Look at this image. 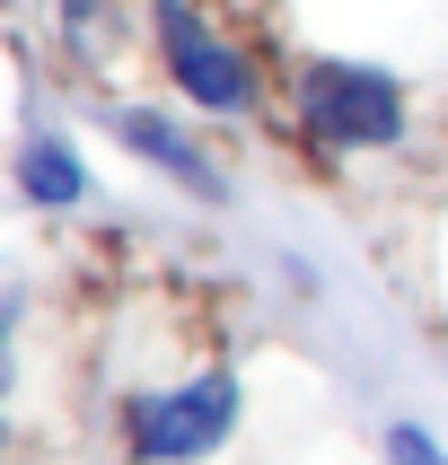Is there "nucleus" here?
I'll return each instance as SVG.
<instances>
[{
  "label": "nucleus",
  "instance_id": "nucleus-1",
  "mask_svg": "<svg viewBox=\"0 0 448 465\" xmlns=\"http://www.w3.org/2000/svg\"><path fill=\"white\" fill-rule=\"evenodd\" d=\"M299 132H308L316 150H404V132H413V97H404V79L378 71V62H343V53H316L308 71H299Z\"/></svg>",
  "mask_w": 448,
  "mask_h": 465
},
{
  "label": "nucleus",
  "instance_id": "nucleus-2",
  "mask_svg": "<svg viewBox=\"0 0 448 465\" xmlns=\"http://www.w3.org/2000/svg\"><path fill=\"white\" fill-rule=\"evenodd\" d=\"M237 369H194V378H176V387H150L132 395L124 413V440L141 465H203L220 457V448L237 440Z\"/></svg>",
  "mask_w": 448,
  "mask_h": 465
},
{
  "label": "nucleus",
  "instance_id": "nucleus-3",
  "mask_svg": "<svg viewBox=\"0 0 448 465\" xmlns=\"http://www.w3.org/2000/svg\"><path fill=\"white\" fill-rule=\"evenodd\" d=\"M150 45H158V71L176 79L184 105H203V114H246L255 105V62L194 0H150Z\"/></svg>",
  "mask_w": 448,
  "mask_h": 465
},
{
  "label": "nucleus",
  "instance_id": "nucleus-4",
  "mask_svg": "<svg viewBox=\"0 0 448 465\" xmlns=\"http://www.w3.org/2000/svg\"><path fill=\"white\" fill-rule=\"evenodd\" d=\"M105 132H114L141 167H158L176 193H194L203 211H229V167H220V158H211L203 141L176 124V114H158V105H114V114H105Z\"/></svg>",
  "mask_w": 448,
  "mask_h": 465
},
{
  "label": "nucleus",
  "instance_id": "nucleus-5",
  "mask_svg": "<svg viewBox=\"0 0 448 465\" xmlns=\"http://www.w3.org/2000/svg\"><path fill=\"white\" fill-rule=\"evenodd\" d=\"M9 184H18V203H35V211H79L88 203V158L71 150V132H26Z\"/></svg>",
  "mask_w": 448,
  "mask_h": 465
},
{
  "label": "nucleus",
  "instance_id": "nucleus-6",
  "mask_svg": "<svg viewBox=\"0 0 448 465\" xmlns=\"http://www.w3.org/2000/svg\"><path fill=\"white\" fill-rule=\"evenodd\" d=\"M387 465H448V448L422 421H387Z\"/></svg>",
  "mask_w": 448,
  "mask_h": 465
},
{
  "label": "nucleus",
  "instance_id": "nucleus-7",
  "mask_svg": "<svg viewBox=\"0 0 448 465\" xmlns=\"http://www.w3.org/2000/svg\"><path fill=\"white\" fill-rule=\"evenodd\" d=\"M9 325H18V299H0V440H9V387H18V361H9Z\"/></svg>",
  "mask_w": 448,
  "mask_h": 465
}]
</instances>
